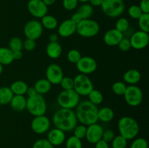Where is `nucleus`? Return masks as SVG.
Masks as SVG:
<instances>
[{"label": "nucleus", "mask_w": 149, "mask_h": 148, "mask_svg": "<svg viewBox=\"0 0 149 148\" xmlns=\"http://www.w3.org/2000/svg\"><path fill=\"white\" fill-rule=\"evenodd\" d=\"M77 12L80 15L82 20H84V19H90V17L93 14V7L90 4L84 3L78 9Z\"/></svg>", "instance_id": "nucleus-30"}, {"label": "nucleus", "mask_w": 149, "mask_h": 148, "mask_svg": "<svg viewBox=\"0 0 149 148\" xmlns=\"http://www.w3.org/2000/svg\"><path fill=\"white\" fill-rule=\"evenodd\" d=\"M97 111L98 108L89 100L79 102L76 107L75 114L77 120L81 124L87 126L97 123Z\"/></svg>", "instance_id": "nucleus-2"}, {"label": "nucleus", "mask_w": 149, "mask_h": 148, "mask_svg": "<svg viewBox=\"0 0 149 148\" xmlns=\"http://www.w3.org/2000/svg\"><path fill=\"white\" fill-rule=\"evenodd\" d=\"M36 46V41L32 40V39H26L23 42V49L28 52H31V51L34 50Z\"/></svg>", "instance_id": "nucleus-45"}, {"label": "nucleus", "mask_w": 149, "mask_h": 148, "mask_svg": "<svg viewBox=\"0 0 149 148\" xmlns=\"http://www.w3.org/2000/svg\"><path fill=\"white\" fill-rule=\"evenodd\" d=\"M148 144L146 139L142 137L135 138L130 145V148H148Z\"/></svg>", "instance_id": "nucleus-41"}, {"label": "nucleus", "mask_w": 149, "mask_h": 148, "mask_svg": "<svg viewBox=\"0 0 149 148\" xmlns=\"http://www.w3.org/2000/svg\"><path fill=\"white\" fill-rule=\"evenodd\" d=\"M65 148H82V142L74 135L68 138L65 142Z\"/></svg>", "instance_id": "nucleus-36"}, {"label": "nucleus", "mask_w": 149, "mask_h": 148, "mask_svg": "<svg viewBox=\"0 0 149 148\" xmlns=\"http://www.w3.org/2000/svg\"><path fill=\"white\" fill-rule=\"evenodd\" d=\"M42 1L48 7V6L52 5L55 2L56 0H42Z\"/></svg>", "instance_id": "nucleus-54"}, {"label": "nucleus", "mask_w": 149, "mask_h": 148, "mask_svg": "<svg viewBox=\"0 0 149 148\" xmlns=\"http://www.w3.org/2000/svg\"><path fill=\"white\" fill-rule=\"evenodd\" d=\"M3 66H4V65H2L1 63H0V75L2 73L3 71H4V67Z\"/></svg>", "instance_id": "nucleus-55"}, {"label": "nucleus", "mask_w": 149, "mask_h": 148, "mask_svg": "<svg viewBox=\"0 0 149 148\" xmlns=\"http://www.w3.org/2000/svg\"><path fill=\"white\" fill-rule=\"evenodd\" d=\"M127 146V140L120 134L114 136L111 141L112 148H126Z\"/></svg>", "instance_id": "nucleus-34"}, {"label": "nucleus", "mask_w": 149, "mask_h": 148, "mask_svg": "<svg viewBox=\"0 0 149 148\" xmlns=\"http://www.w3.org/2000/svg\"><path fill=\"white\" fill-rule=\"evenodd\" d=\"M8 48L13 52L22 51V49H23V41L19 37H13L9 41Z\"/></svg>", "instance_id": "nucleus-33"}, {"label": "nucleus", "mask_w": 149, "mask_h": 148, "mask_svg": "<svg viewBox=\"0 0 149 148\" xmlns=\"http://www.w3.org/2000/svg\"><path fill=\"white\" fill-rule=\"evenodd\" d=\"M93 89V82L87 75L80 73L74 77L73 89L79 96H87Z\"/></svg>", "instance_id": "nucleus-8"}, {"label": "nucleus", "mask_w": 149, "mask_h": 148, "mask_svg": "<svg viewBox=\"0 0 149 148\" xmlns=\"http://www.w3.org/2000/svg\"><path fill=\"white\" fill-rule=\"evenodd\" d=\"M100 31V26L92 19H84L77 24V33L81 37L92 38L97 36Z\"/></svg>", "instance_id": "nucleus-6"}, {"label": "nucleus", "mask_w": 149, "mask_h": 148, "mask_svg": "<svg viewBox=\"0 0 149 148\" xmlns=\"http://www.w3.org/2000/svg\"><path fill=\"white\" fill-rule=\"evenodd\" d=\"M32 148H54L47 139H39L33 143Z\"/></svg>", "instance_id": "nucleus-42"}, {"label": "nucleus", "mask_w": 149, "mask_h": 148, "mask_svg": "<svg viewBox=\"0 0 149 148\" xmlns=\"http://www.w3.org/2000/svg\"><path fill=\"white\" fill-rule=\"evenodd\" d=\"M118 48L120 49L122 52H127L128 51H130L131 49V44L130 41V39H127V38L124 37L122 40L120 41L119 44L117 45Z\"/></svg>", "instance_id": "nucleus-43"}, {"label": "nucleus", "mask_w": 149, "mask_h": 148, "mask_svg": "<svg viewBox=\"0 0 149 148\" xmlns=\"http://www.w3.org/2000/svg\"><path fill=\"white\" fill-rule=\"evenodd\" d=\"M46 79L52 85H58L60 84L62 78H63V71L59 65L55 63L48 65L45 72Z\"/></svg>", "instance_id": "nucleus-13"}, {"label": "nucleus", "mask_w": 149, "mask_h": 148, "mask_svg": "<svg viewBox=\"0 0 149 148\" xmlns=\"http://www.w3.org/2000/svg\"><path fill=\"white\" fill-rule=\"evenodd\" d=\"M43 29L40 21L37 20H31L27 22L25 25L23 33L26 39L36 41L42 36Z\"/></svg>", "instance_id": "nucleus-10"}, {"label": "nucleus", "mask_w": 149, "mask_h": 148, "mask_svg": "<svg viewBox=\"0 0 149 148\" xmlns=\"http://www.w3.org/2000/svg\"><path fill=\"white\" fill-rule=\"evenodd\" d=\"M114 136H115V133L113 130H111V129H106V130L103 131V136H102V139L104 140L105 142L109 143V142H111V141L113 140Z\"/></svg>", "instance_id": "nucleus-46"}, {"label": "nucleus", "mask_w": 149, "mask_h": 148, "mask_svg": "<svg viewBox=\"0 0 149 148\" xmlns=\"http://www.w3.org/2000/svg\"><path fill=\"white\" fill-rule=\"evenodd\" d=\"M51 126V122L49 118L45 115L35 116L31 123V128L35 133L43 134L48 131Z\"/></svg>", "instance_id": "nucleus-12"}, {"label": "nucleus", "mask_w": 149, "mask_h": 148, "mask_svg": "<svg viewBox=\"0 0 149 148\" xmlns=\"http://www.w3.org/2000/svg\"><path fill=\"white\" fill-rule=\"evenodd\" d=\"M77 69L80 73L89 75L96 71L97 67V62L93 57L90 56L81 57L76 63Z\"/></svg>", "instance_id": "nucleus-11"}, {"label": "nucleus", "mask_w": 149, "mask_h": 148, "mask_svg": "<svg viewBox=\"0 0 149 148\" xmlns=\"http://www.w3.org/2000/svg\"><path fill=\"white\" fill-rule=\"evenodd\" d=\"M78 2V0H63V6L66 10L71 11L77 7Z\"/></svg>", "instance_id": "nucleus-44"}, {"label": "nucleus", "mask_w": 149, "mask_h": 148, "mask_svg": "<svg viewBox=\"0 0 149 148\" xmlns=\"http://www.w3.org/2000/svg\"><path fill=\"white\" fill-rule=\"evenodd\" d=\"M33 87L38 94L43 95V94H46L50 91L51 89H52V84L46 78H40L36 81Z\"/></svg>", "instance_id": "nucleus-24"}, {"label": "nucleus", "mask_w": 149, "mask_h": 148, "mask_svg": "<svg viewBox=\"0 0 149 148\" xmlns=\"http://www.w3.org/2000/svg\"><path fill=\"white\" fill-rule=\"evenodd\" d=\"M58 35L63 38L70 37L77 32V24L67 19L58 26Z\"/></svg>", "instance_id": "nucleus-17"}, {"label": "nucleus", "mask_w": 149, "mask_h": 148, "mask_svg": "<svg viewBox=\"0 0 149 148\" xmlns=\"http://www.w3.org/2000/svg\"><path fill=\"white\" fill-rule=\"evenodd\" d=\"M26 94L28 95V97H33V96L36 95L37 94V92L35 90L34 87H29L27 89V91H26Z\"/></svg>", "instance_id": "nucleus-50"}, {"label": "nucleus", "mask_w": 149, "mask_h": 148, "mask_svg": "<svg viewBox=\"0 0 149 148\" xmlns=\"http://www.w3.org/2000/svg\"><path fill=\"white\" fill-rule=\"evenodd\" d=\"M40 22L43 28L47 29V30H55L58 26V21L56 17L47 14L41 18Z\"/></svg>", "instance_id": "nucleus-26"}, {"label": "nucleus", "mask_w": 149, "mask_h": 148, "mask_svg": "<svg viewBox=\"0 0 149 148\" xmlns=\"http://www.w3.org/2000/svg\"><path fill=\"white\" fill-rule=\"evenodd\" d=\"M26 109H27L31 115L35 117L45 115L47 106L43 96L37 94L33 97H29L26 99Z\"/></svg>", "instance_id": "nucleus-5"}, {"label": "nucleus", "mask_w": 149, "mask_h": 148, "mask_svg": "<svg viewBox=\"0 0 149 148\" xmlns=\"http://www.w3.org/2000/svg\"><path fill=\"white\" fill-rule=\"evenodd\" d=\"M131 47L136 50L143 49L148 45L149 35L148 33L139 30L134 32L130 39Z\"/></svg>", "instance_id": "nucleus-14"}, {"label": "nucleus", "mask_w": 149, "mask_h": 148, "mask_svg": "<svg viewBox=\"0 0 149 148\" xmlns=\"http://www.w3.org/2000/svg\"><path fill=\"white\" fill-rule=\"evenodd\" d=\"M81 57V55L78 49H72L68 51V52L67 53V59L72 64L77 63Z\"/></svg>", "instance_id": "nucleus-37"}, {"label": "nucleus", "mask_w": 149, "mask_h": 148, "mask_svg": "<svg viewBox=\"0 0 149 148\" xmlns=\"http://www.w3.org/2000/svg\"><path fill=\"white\" fill-rule=\"evenodd\" d=\"M100 7L106 15L114 18L124 12L125 3L123 0H103Z\"/></svg>", "instance_id": "nucleus-7"}, {"label": "nucleus", "mask_w": 149, "mask_h": 148, "mask_svg": "<svg viewBox=\"0 0 149 148\" xmlns=\"http://www.w3.org/2000/svg\"><path fill=\"white\" fill-rule=\"evenodd\" d=\"M95 148H110L109 147V145L108 142H105L103 139H100V141L97 142V143L95 144Z\"/></svg>", "instance_id": "nucleus-48"}, {"label": "nucleus", "mask_w": 149, "mask_h": 148, "mask_svg": "<svg viewBox=\"0 0 149 148\" xmlns=\"http://www.w3.org/2000/svg\"><path fill=\"white\" fill-rule=\"evenodd\" d=\"M138 20L140 30L146 32V33H149V14L143 13L142 15Z\"/></svg>", "instance_id": "nucleus-32"}, {"label": "nucleus", "mask_w": 149, "mask_h": 148, "mask_svg": "<svg viewBox=\"0 0 149 148\" xmlns=\"http://www.w3.org/2000/svg\"><path fill=\"white\" fill-rule=\"evenodd\" d=\"M10 88L14 95H25L29 88V86L25 81L17 80L12 83L11 85L10 86Z\"/></svg>", "instance_id": "nucleus-25"}, {"label": "nucleus", "mask_w": 149, "mask_h": 148, "mask_svg": "<svg viewBox=\"0 0 149 148\" xmlns=\"http://www.w3.org/2000/svg\"><path fill=\"white\" fill-rule=\"evenodd\" d=\"M123 96L127 104L131 107H138L143 100V93L136 85L127 86Z\"/></svg>", "instance_id": "nucleus-9"}, {"label": "nucleus", "mask_w": 149, "mask_h": 148, "mask_svg": "<svg viewBox=\"0 0 149 148\" xmlns=\"http://www.w3.org/2000/svg\"><path fill=\"white\" fill-rule=\"evenodd\" d=\"M47 139L52 146H60L65 141V133L63 131L54 128L48 132Z\"/></svg>", "instance_id": "nucleus-19"}, {"label": "nucleus", "mask_w": 149, "mask_h": 148, "mask_svg": "<svg viewBox=\"0 0 149 148\" xmlns=\"http://www.w3.org/2000/svg\"><path fill=\"white\" fill-rule=\"evenodd\" d=\"M62 46L58 41L49 42L47 45L46 53L50 59H58L62 55Z\"/></svg>", "instance_id": "nucleus-21"}, {"label": "nucleus", "mask_w": 149, "mask_h": 148, "mask_svg": "<svg viewBox=\"0 0 149 148\" xmlns=\"http://www.w3.org/2000/svg\"><path fill=\"white\" fill-rule=\"evenodd\" d=\"M27 8L30 14L36 18L41 19L47 14V6L42 0H29Z\"/></svg>", "instance_id": "nucleus-15"}, {"label": "nucleus", "mask_w": 149, "mask_h": 148, "mask_svg": "<svg viewBox=\"0 0 149 148\" xmlns=\"http://www.w3.org/2000/svg\"><path fill=\"white\" fill-rule=\"evenodd\" d=\"M103 131L104 130L103 127L99 123H95L89 125L87 126V132H86L85 136L86 139L89 143L95 145L98 141L102 139Z\"/></svg>", "instance_id": "nucleus-16"}, {"label": "nucleus", "mask_w": 149, "mask_h": 148, "mask_svg": "<svg viewBox=\"0 0 149 148\" xmlns=\"http://www.w3.org/2000/svg\"><path fill=\"white\" fill-rule=\"evenodd\" d=\"M70 20H71V21L74 22V23L77 24V23H79L81 20H82V18H81V17L80 16V15L77 12L74 13V14L71 15V17Z\"/></svg>", "instance_id": "nucleus-49"}, {"label": "nucleus", "mask_w": 149, "mask_h": 148, "mask_svg": "<svg viewBox=\"0 0 149 148\" xmlns=\"http://www.w3.org/2000/svg\"><path fill=\"white\" fill-rule=\"evenodd\" d=\"M80 102V96L74 89L62 90L57 97V102L61 108H76Z\"/></svg>", "instance_id": "nucleus-4"}, {"label": "nucleus", "mask_w": 149, "mask_h": 148, "mask_svg": "<svg viewBox=\"0 0 149 148\" xmlns=\"http://www.w3.org/2000/svg\"><path fill=\"white\" fill-rule=\"evenodd\" d=\"M14 96L10 87L3 86L0 88V104L6 105L10 104L12 98Z\"/></svg>", "instance_id": "nucleus-28"}, {"label": "nucleus", "mask_w": 149, "mask_h": 148, "mask_svg": "<svg viewBox=\"0 0 149 148\" xmlns=\"http://www.w3.org/2000/svg\"><path fill=\"white\" fill-rule=\"evenodd\" d=\"M52 122L55 128H58L64 132H68L73 131L77 125L78 120L74 110L61 107L54 113Z\"/></svg>", "instance_id": "nucleus-1"}, {"label": "nucleus", "mask_w": 149, "mask_h": 148, "mask_svg": "<svg viewBox=\"0 0 149 148\" xmlns=\"http://www.w3.org/2000/svg\"><path fill=\"white\" fill-rule=\"evenodd\" d=\"M90 3V5H92L93 7H100L102 4V1L103 0H89Z\"/></svg>", "instance_id": "nucleus-52"}, {"label": "nucleus", "mask_w": 149, "mask_h": 148, "mask_svg": "<svg viewBox=\"0 0 149 148\" xmlns=\"http://www.w3.org/2000/svg\"><path fill=\"white\" fill-rule=\"evenodd\" d=\"M10 104L15 111L22 112L26 108V98L24 95H14Z\"/></svg>", "instance_id": "nucleus-22"}, {"label": "nucleus", "mask_w": 149, "mask_h": 148, "mask_svg": "<svg viewBox=\"0 0 149 148\" xmlns=\"http://www.w3.org/2000/svg\"><path fill=\"white\" fill-rule=\"evenodd\" d=\"M139 7L143 13L149 14V0H141Z\"/></svg>", "instance_id": "nucleus-47"}, {"label": "nucleus", "mask_w": 149, "mask_h": 148, "mask_svg": "<svg viewBox=\"0 0 149 148\" xmlns=\"http://www.w3.org/2000/svg\"><path fill=\"white\" fill-rule=\"evenodd\" d=\"M13 53L14 59L19 60V59H20L23 57V52H22V51H15V52H13Z\"/></svg>", "instance_id": "nucleus-51"}, {"label": "nucleus", "mask_w": 149, "mask_h": 148, "mask_svg": "<svg viewBox=\"0 0 149 148\" xmlns=\"http://www.w3.org/2000/svg\"><path fill=\"white\" fill-rule=\"evenodd\" d=\"M127 84L124 81H118L112 84L111 89L113 94L118 96H123L127 89Z\"/></svg>", "instance_id": "nucleus-31"}, {"label": "nucleus", "mask_w": 149, "mask_h": 148, "mask_svg": "<svg viewBox=\"0 0 149 148\" xmlns=\"http://www.w3.org/2000/svg\"><path fill=\"white\" fill-rule=\"evenodd\" d=\"M124 38V33L119 31L116 28L109 29L103 36L105 44L109 46H116Z\"/></svg>", "instance_id": "nucleus-18"}, {"label": "nucleus", "mask_w": 149, "mask_h": 148, "mask_svg": "<svg viewBox=\"0 0 149 148\" xmlns=\"http://www.w3.org/2000/svg\"><path fill=\"white\" fill-rule=\"evenodd\" d=\"M141 79V74L137 69H130L123 75V81L125 84L129 85H136Z\"/></svg>", "instance_id": "nucleus-20"}, {"label": "nucleus", "mask_w": 149, "mask_h": 148, "mask_svg": "<svg viewBox=\"0 0 149 148\" xmlns=\"http://www.w3.org/2000/svg\"><path fill=\"white\" fill-rule=\"evenodd\" d=\"M78 1H80L81 3H87V1H89V0H78Z\"/></svg>", "instance_id": "nucleus-56"}, {"label": "nucleus", "mask_w": 149, "mask_h": 148, "mask_svg": "<svg viewBox=\"0 0 149 148\" xmlns=\"http://www.w3.org/2000/svg\"><path fill=\"white\" fill-rule=\"evenodd\" d=\"M142 11H141L139 6L138 5H132L128 9V15L132 19L138 20L142 15Z\"/></svg>", "instance_id": "nucleus-40"}, {"label": "nucleus", "mask_w": 149, "mask_h": 148, "mask_svg": "<svg viewBox=\"0 0 149 148\" xmlns=\"http://www.w3.org/2000/svg\"><path fill=\"white\" fill-rule=\"evenodd\" d=\"M118 130L121 136L127 140L136 138L140 131V126L135 119L130 116H123L118 121Z\"/></svg>", "instance_id": "nucleus-3"}, {"label": "nucleus", "mask_w": 149, "mask_h": 148, "mask_svg": "<svg viewBox=\"0 0 149 148\" xmlns=\"http://www.w3.org/2000/svg\"><path fill=\"white\" fill-rule=\"evenodd\" d=\"M88 100L91 103L94 104L95 105L97 106L101 104L103 101V95L99 90L93 89L87 95Z\"/></svg>", "instance_id": "nucleus-29"}, {"label": "nucleus", "mask_w": 149, "mask_h": 148, "mask_svg": "<svg viewBox=\"0 0 149 148\" xmlns=\"http://www.w3.org/2000/svg\"><path fill=\"white\" fill-rule=\"evenodd\" d=\"M14 60L13 51L8 47H0V63L1 65H10Z\"/></svg>", "instance_id": "nucleus-27"}, {"label": "nucleus", "mask_w": 149, "mask_h": 148, "mask_svg": "<svg viewBox=\"0 0 149 148\" xmlns=\"http://www.w3.org/2000/svg\"><path fill=\"white\" fill-rule=\"evenodd\" d=\"M59 84L63 90L73 89H74V78L68 76L63 77Z\"/></svg>", "instance_id": "nucleus-39"}, {"label": "nucleus", "mask_w": 149, "mask_h": 148, "mask_svg": "<svg viewBox=\"0 0 149 148\" xmlns=\"http://www.w3.org/2000/svg\"><path fill=\"white\" fill-rule=\"evenodd\" d=\"M114 118V112L111 107H103L98 109L97 111V119L103 123L111 122Z\"/></svg>", "instance_id": "nucleus-23"}, {"label": "nucleus", "mask_w": 149, "mask_h": 148, "mask_svg": "<svg viewBox=\"0 0 149 148\" xmlns=\"http://www.w3.org/2000/svg\"><path fill=\"white\" fill-rule=\"evenodd\" d=\"M129 27L130 23L127 19H126L125 17L119 18L116 20V24H115V28L119 30V31L122 32V33L126 32L129 29Z\"/></svg>", "instance_id": "nucleus-35"}, {"label": "nucleus", "mask_w": 149, "mask_h": 148, "mask_svg": "<svg viewBox=\"0 0 149 148\" xmlns=\"http://www.w3.org/2000/svg\"><path fill=\"white\" fill-rule=\"evenodd\" d=\"M74 136L79 139H82L85 138L86 132H87V126L83 124L77 125L74 129Z\"/></svg>", "instance_id": "nucleus-38"}, {"label": "nucleus", "mask_w": 149, "mask_h": 148, "mask_svg": "<svg viewBox=\"0 0 149 148\" xmlns=\"http://www.w3.org/2000/svg\"><path fill=\"white\" fill-rule=\"evenodd\" d=\"M49 42H56L58 40V35L53 33V34H51L49 36Z\"/></svg>", "instance_id": "nucleus-53"}]
</instances>
